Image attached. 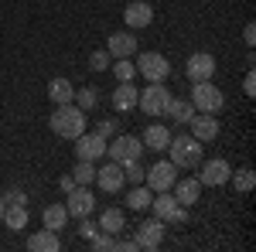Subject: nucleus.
<instances>
[{
	"label": "nucleus",
	"instance_id": "f257e3e1",
	"mask_svg": "<svg viewBox=\"0 0 256 252\" xmlns=\"http://www.w3.org/2000/svg\"><path fill=\"white\" fill-rule=\"evenodd\" d=\"M48 126H52V133L62 136V140H76L79 133H86V113H82L79 106H72V102L55 106V113H52V119H48Z\"/></svg>",
	"mask_w": 256,
	"mask_h": 252
},
{
	"label": "nucleus",
	"instance_id": "f03ea898",
	"mask_svg": "<svg viewBox=\"0 0 256 252\" xmlns=\"http://www.w3.org/2000/svg\"><path fill=\"white\" fill-rule=\"evenodd\" d=\"M168 150H171V164H174L178 171H181V167H198V164H202V143H198L195 136H188V133L171 136Z\"/></svg>",
	"mask_w": 256,
	"mask_h": 252
},
{
	"label": "nucleus",
	"instance_id": "7ed1b4c3",
	"mask_svg": "<svg viewBox=\"0 0 256 252\" xmlns=\"http://www.w3.org/2000/svg\"><path fill=\"white\" fill-rule=\"evenodd\" d=\"M150 208H154V218H160L164 225H184L188 222V205H178V198L168 191H154Z\"/></svg>",
	"mask_w": 256,
	"mask_h": 252
},
{
	"label": "nucleus",
	"instance_id": "20e7f679",
	"mask_svg": "<svg viewBox=\"0 0 256 252\" xmlns=\"http://www.w3.org/2000/svg\"><path fill=\"white\" fill-rule=\"evenodd\" d=\"M222 89H218L212 78H205V82H195V89H192V106H195V113H218L222 109Z\"/></svg>",
	"mask_w": 256,
	"mask_h": 252
},
{
	"label": "nucleus",
	"instance_id": "39448f33",
	"mask_svg": "<svg viewBox=\"0 0 256 252\" xmlns=\"http://www.w3.org/2000/svg\"><path fill=\"white\" fill-rule=\"evenodd\" d=\"M171 92L164 89V82H147V89H140L137 106L144 109V116H164V106H168Z\"/></svg>",
	"mask_w": 256,
	"mask_h": 252
},
{
	"label": "nucleus",
	"instance_id": "423d86ee",
	"mask_svg": "<svg viewBox=\"0 0 256 252\" xmlns=\"http://www.w3.org/2000/svg\"><path fill=\"white\" fill-rule=\"evenodd\" d=\"M106 154H110V160H113V164H120V167H123V164H130V160H140V154H144V143H140L137 136H113V143H106Z\"/></svg>",
	"mask_w": 256,
	"mask_h": 252
},
{
	"label": "nucleus",
	"instance_id": "0eeeda50",
	"mask_svg": "<svg viewBox=\"0 0 256 252\" xmlns=\"http://www.w3.org/2000/svg\"><path fill=\"white\" fill-rule=\"evenodd\" d=\"M134 65H137V72L147 78V82H164V78L171 75L168 58H164V55H158V51H140Z\"/></svg>",
	"mask_w": 256,
	"mask_h": 252
},
{
	"label": "nucleus",
	"instance_id": "6e6552de",
	"mask_svg": "<svg viewBox=\"0 0 256 252\" xmlns=\"http://www.w3.org/2000/svg\"><path fill=\"white\" fill-rule=\"evenodd\" d=\"M144 181H147L150 191H171L174 181H178V167L171 160H158V164H150V167L144 171Z\"/></svg>",
	"mask_w": 256,
	"mask_h": 252
},
{
	"label": "nucleus",
	"instance_id": "1a4fd4ad",
	"mask_svg": "<svg viewBox=\"0 0 256 252\" xmlns=\"http://www.w3.org/2000/svg\"><path fill=\"white\" fill-rule=\"evenodd\" d=\"M65 208H68V218H86V215L96 212V194L89 191V188H82V184H76V188L68 191Z\"/></svg>",
	"mask_w": 256,
	"mask_h": 252
},
{
	"label": "nucleus",
	"instance_id": "9d476101",
	"mask_svg": "<svg viewBox=\"0 0 256 252\" xmlns=\"http://www.w3.org/2000/svg\"><path fill=\"white\" fill-rule=\"evenodd\" d=\"M232 174V167H229V160H222V157H212L208 164H202V174H198V184L202 188H218V184H226Z\"/></svg>",
	"mask_w": 256,
	"mask_h": 252
},
{
	"label": "nucleus",
	"instance_id": "9b49d317",
	"mask_svg": "<svg viewBox=\"0 0 256 252\" xmlns=\"http://www.w3.org/2000/svg\"><path fill=\"white\" fill-rule=\"evenodd\" d=\"M184 75L192 78V82H205V78L216 75V58L208 55V51H195L188 65H184Z\"/></svg>",
	"mask_w": 256,
	"mask_h": 252
},
{
	"label": "nucleus",
	"instance_id": "f8f14e48",
	"mask_svg": "<svg viewBox=\"0 0 256 252\" xmlns=\"http://www.w3.org/2000/svg\"><path fill=\"white\" fill-rule=\"evenodd\" d=\"M192 136H195L198 143H212L218 136V119H216V113H195L192 116Z\"/></svg>",
	"mask_w": 256,
	"mask_h": 252
},
{
	"label": "nucleus",
	"instance_id": "ddd939ff",
	"mask_svg": "<svg viewBox=\"0 0 256 252\" xmlns=\"http://www.w3.org/2000/svg\"><path fill=\"white\" fill-rule=\"evenodd\" d=\"M137 246L140 249H158L160 242H164V222L160 218H147L144 225H137Z\"/></svg>",
	"mask_w": 256,
	"mask_h": 252
},
{
	"label": "nucleus",
	"instance_id": "4468645a",
	"mask_svg": "<svg viewBox=\"0 0 256 252\" xmlns=\"http://www.w3.org/2000/svg\"><path fill=\"white\" fill-rule=\"evenodd\" d=\"M106 154V140L99 133H79L76 136V157L79 160H99Z\"/></svg>",
	"mask_w": 256,
	"mask_h": 252
},
{
	"label": "nucleus",
	"instance_id": "2eb2a0df",
	"mask_svg": "<svg viewBox=\"0 0 256 252\" xmlns=\"http://www.w3.org/2000/svg\"><path fill=\"white\" fill-rule=\"evenodd\" d=\"M106 51H110V58H134L137 55V38L130 31H116L106 41Z\"/></svg>",
	"mask_w": 256,
	"mask_h": 252
},
{
	"label": "nucleus",
	"instance_id": "dca6fc26",
	"mask_svg": "<svg viewBox=\"0 0 256 252\" xmlns=\"http://www.w3.org/2000/svg\"><path fill=\"white\" fill-rule=\"evenodd\" d=\"M96 184H99V191H106V194H116L126 181H123V167L120 164H106V167H96Z\"/></svg>",
	"mask_w": 256,
	"mask_h": 252
},
{
	"label": "nucleus",
	"instance_id": "f3484780",
	"mask_svg": "<svg viewBox=\"0 0 256 252\" xmlns=\"http://www.w3.org/2000/svg\"><path fill=\"white\" fill-rule=\"evenodd\" d=\"M123 20H126V27H130V31H140V27H147V24L154 20V7H150V3H144V0H134V3H126Z\"/></svg>",
	"mask_w": 256,
	"mask_h": 252
},
{
	"label": "nucleus",
	"instance_id": "a211bd4d",
	"mask_svg": "<svg viewBox=\"0 0 256 252\" xmlns=\"http://www.w3.org/2000/svg\"><path fill=\"white\" fill-rule=\"evenodd\" d=\"M164 116L174 119V123H181V126H188L192 123V116H195V106H192V99H168V106H164Z\"/></svg>",
	"mask_w": 256,
	"mask_h": 252
},
{
	"label": "nucleus",
	"instance_id": "6ab92c4d",
	"mask_svg": "<svg viewBox=\"0 0 256 252\" xmlns=\"http://www.w3.org/2000/svg\"><path fill=\"white\" fill-rule=\"evenodd\" d=\"M137 96H140V89H134L130 82H120L116 89H113V109H116V113L137 109Z\"/></svg>",
	"mask_w": 256,
	"mask_h": 252
},
{
	"label": "nucleus",
	"instance_id": "aec40b11",
	"mask_svg": "<svg viewBox=\"0 0 256 252\" xmlns=\"http://www.w3.org/2000/svg\"><path fill=\"white\" fill-rule=\"evenodd\" d=\"M28 249L31 252H58L62 239H58V232H52V229H41V232H34L28 239Z\"/></svg>",
	"mask_w": 256,
	"mask_h": 252
},
{
	"label": "nucleus",
	"instance_id": "412c9836",
	"mask_svg": "<svg viewBox=\"0 0 256 252\" xmlns=\"http://www.w3.org/2000/svg\"><path fill=\"white\" fill-rule=\"evenodd\" d=\"M41 222H44V229H52V232H62L65 225H68V208L65 205H44V212H41Z\"/></svg>",
	"mask_w": 256,
	"mask_h": 252
},
{
	"label": "nucleus",
	"instance_id": "4be33fe9",
	"mask_svg": "<svg viewBox=\"0 0 256 252\" xmlns=\"http://www.w3.org/2000/svg\"><path fill=\"white\" fill-rule=\"evenodd\" d=\"M198 194H202L198 177H181V181H174V198H178V205H195Z\"/></svg>",
	"mask_w": 256,
	"mask_h": 252
},
{
	"label": "nucleus",
	"instance_id": "5701e85b",
	"mask_svg": "<svg viewBox=\"0 0 256 252\" xmlns=\"http://www.w3.org/2000/svg\"><path fill=\"white\" fill-rule=\"evenodd\" d=\"M144 150H154V154H160V150H168V143H171V133H168V126H147V133H144Z\"/></svg>",
	"mask_w": 256,
	"mask_h": 252
},
{
	"label": "nucleus",
	"instance_id": "b1692460",
	"mask_svg": "<svg viewBox=\"0 0 256 252\" xmlns=\"http://www.w3.org/2000/svg\"><path fill=\"white\" fill-rule=\"evenodd\" d=\"M123 229H126V218H123V212H120V208H106V212L99 215V232L120 235Z\"/></svg>",
	"mask_w": 256,
	"mask_h": 252
},
{
	"label": "nucleus",
	"instance_id": "393cba45",
	"mask_svg": "<svg viewBox=\"0 0 256 252\" xmlns=\"http://www.w3.org/2000/svg\"><path fill=\"white\" fill-rule=\"evenodd\" d=\"M48 96L55 106H65V102H72L76 99V89H72V82L68 78H52L48 82Z\"/></svg>",
	"mask_w": 256,
	"mask_h": 252
},
{
	"label": "nucleus",
	"instance_id": "a878e982",
	"mask_svg": "<svg viewBox=\"0 0 256 252\" xmlns=\"http://www.w3.org/2000/svg\"><path fill=\"white\" fill-rule=\"evenodd\" d=\"M0 222H4V225H7L10 232H20V229L28 225V208H24V205H7Z\"/></svg>",
	"mask_w": 256,
	"mask_h": 252
},
{
	"label": "nucleus",
	"instance_id": "bb28decb",
	"mask_svg": "<svg viewBox=\"0 0 256 252\" xmlns=\"http://www.w3.org/2000/svg\"><path fill=\"white\" fill-rule=\"evenodd\" d=\"M150 198H154V191H150V188H144V184H137L134 191L126 194V205H130L134 212H147V208H150Z\"/></svg>",
	"mask_w": 256,
	"mask_h": 252
},
{
	"label": "nucleus",
	"instance_id": "cd10ccee",
	"mask_svg": "<svg viewBox=\"0 0 256 252\" xmlns=\"http://www.w3.org/2000/svg\"><path fill=\"white\" fill-rule=\"evenodd\" d=\"M72 177H76V184H82V188L96 184V160H79L76 171H72Z\"/></svg>",
	"mask_w": 256,
	"mask_h": 252
},
{
	"label": "nucleus",
	"instance_id": "c85d7f7f",
	"mask_svg": "<svg viewBox=\"0 0 256 252\" xmlns=\"http://www.w3.org/2000/svg\"><path fill=\"white\" fill-rule=\"evenodd\" d=\"M110 68H113V75L120 82H134V75H137V65L130 58H116V65H110Z\"/></svg>",
	"mask_w": 256,
	"mask_h": 252
},
{
	"label": "nucleus",
	"instance_id": "c756f323",
	"mask_svg": "<svg viewBox=\"0 0 256 252\" xmlns=\"http://www.w3.org/2000/svg\"><path fill=\"white\" fill-rule=\"evenodd\" d=\"M229 181L236 184V191H253V184H256V174L250 171V167H242V171H236V174H229Z\"/></svg>",
	"mask_w": 256,
	"mask_h": 252
},
{
	"label": "nucleus",
	"instance_id": "7c9ffc66",
	"mask_svg": "<svg viewBox=\"0 0 256 252\" xmlns=\"http://www.w3.org/2000/svg\"><path fill=\"white\" fill-rule=\"evenodd\" d=\"M72 102L79 106L82 113H89V109L99 102V96H96V89H89V85H86V89H79V92H76V99H72Z\"/></svg>",
	"mask_w": 256,
	"mask_h": 252
},
{
	"label": "nucleus",
	"instance_id": "2f4dec72",
	"mask_svg": "<svg viewBox=\"0 0 256 252\" xmlns=\"http://www.w3.org/2000/svg\"><path fill=\"white\" fill-rule=\"evenodd\" d=\"M123 181H130V184H144V167H140L137 160L123 164Z\"/></svg>",
	"mask_w": 256,
	"mask_h": 252
},
{
	"label": "nucleus",
	"instance_id": "473e14b6",
	"mask_svg": "<svg viewBox=\"0 0 256 252\" xmlns=\"http://www.w3.org/2000/svg\"><path fill=\"white\" fill-rule=\"evenodd\" d=\"M92 249H96V252H113V249H116V239L106 235V232H96V235H92Z\"/></svg>",
	"mask_w": 256,
	"mask_h": 252
},
{
	"label": "nucleus",
	"instance_id": "72a5a7b5",
	"mask_svg": "<svg viewBox=\"0 0 256 252\" xmlns=\"http://www.w3.org/2000/svg\"><path fill=\"white\" fill-rule=\"evenodd\" d=\"M89 68H92V72H102V68H110V51H92V58H89Z\"/></svg>",
	"mask_w": 256,
	"mask_h": 252
},
{
	"label": "nucleus",
	"instance_id": "f704fd0d",
	"mask_svg": "<svg viewBox=\"0 0 256 252\" xmlns=\"http://www.w3.org/2000/svg\"><path fill=\"white\" fill-rule=\"evenodd\" d=\"M96 133L102 136V140H110V136H116V119H99Z\"/></svg>",
	"mask_w": 256,
	"mask_h": 252
},
{
	"label": "nucleus",
	"instance_id": "c9c22d12",
	"mask_svg": "<svg viewBox=\"0 0 256 252\" xmlns=\"http://www.w3.org/2000/svg\"><path fill=\"white\" fill-rule=\"evenodd\" d=\"M82 225H79V235H86V239H92V235L99 232V225L96 222H89V215H86V218H79Z\"/></svg>",
	"mask_w": 256,
	"mask_h": 252
},
{
	"label": "nucleus",
	"instance_id": "e433bc0d",
	"mask_svg": "<svg viewBox=\"0 0 256 252\" xmlns=\"http://www.w3.org/2000/svg\"><path fill=\"white\" fill-rule=\"evenodd\" d=\"M24 201H28V194H24V191H18V188L4 194V205H24Z\"/></svg>",
	"mask_w": 256,
	"mask_h": 252
},
{
	"label": "nucleus",
	"instance_id": "4c0bfd02",
	"mask_svg": "<svg viewBox=\"0 0 256 252\" xmlns=\"http://www.w3.org/2000/svg\"><path fill=\"white\" fill-rule=\"evenodd\" d=\"M140 246H137V239H120L116 242V252H137Z\"/></svg>",
	"mask_w": 256,
	"mask_h": 252
},
{
	"label": "nucleus",
	"instance_id": "58836bf2",
	"mask_svg": "<svg viewBox=\"0 0 256 252\" xmlns=\"http://www.w3.org/2000/svg\"><path fill=\"white\" fill-rule=\"evenodd\" d=\"M242 92H246V96H256V78H253V72L242 78Z\"/></svg>",
	"mask_w": 256,
	"mask_h": 252
},
{
	"label": "nucleus",
	"instance_id": "ea45409f",
	"mask_svg": "<svg viewBox=\"0 0 256 252\" xmlns=\"http://www.w3.org/2000/svg\"><path fill=\"white\" fill-rule=\"evenodd\" d=\"M242 41H246V44H256V24H246V31H242Z\"/></svg>",
	"mask_w": 256,
	"mask_h": 252
},
{
	"label": "nucleus",
	"instance_id": "a19ab883",
	"mask_svg": "<svg viewBox=\"0 0 256 252\" xmlns=\"http://www.w3.org/2000/svg\"><path fill=\"white\" fill-rule=\"evenodd\" d=\"M58 188H62V191H65V194H68V191H72V188H76V177H72V174H65V177H62V181H58Z\"/></svg>",
	"mask_w": 256,
	"mask_h": 252
},
{
	"label": "nucleus",
	"instance_id": "79ce46f5",
	"mask_svg": "<svg viewBox=\"0 0 256 252\" xmlns=\"http://www.w3.org/2000/svg\"><path fill=\"white\" fill-rule=\"evenodd\" d=\"M4 208H7V205H4V198H0V218H4Z\"/></svg>",
	"mask_w": 256,
	"mask_h": 252
}]
</instances>
